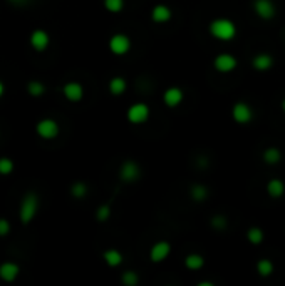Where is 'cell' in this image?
<instances>
[{
    "label": "cell",
    "mask_w": 285,
    "mask_h": 286,
    "mask_svg": "<svg viewBox=\"0 0 285 286\" xmlns=\"http://www.w3.org/2000/svg\"><path fill=\"white\" fill-rule=\"evenodd\" d=\"M210 32H212L213 37H217L220 40H230L237 34V27H235L232 20L218 19V20H213L212 25H210Z\"/></svg>",
    "instance_id": "cell-1"
},
{
    "label": "cell",
    "mask_w": 285,
    "mask_h": 286,
    "mask_svg": "<svg viewBox=\"0 0 285 286\" xmlns=\"http://www.w3.org/2000/svg\"><path fill=\"white\" fill-rule=\"evenodd\" d=\"M37 213V196L36 194H27L26 198L22 201V206H21V219L22 223H31L32 218L36 216Z\"/></svg>",
    "instance_id": "cell-2"
},
{
    "label": "cell",
    "mask_w": 285,
    "mask_h": 286,
    "mask_svg": "<svg viewBox=\"0 0 285 286\" xmlns=\"http://www.w3.org/2000/svg\"><path fill=\"white\" fill-rule=\"evenodd\" d=\"M149 115V109L146 104H134L129 107L128 110V119L131 120L133 124H141L148 119Z\"/></svg>",
    "instance_id": "cell-3"
},
{
    "label": "cell",
    "mask_w": 285,
    "mask_h": 286,
    "mask_svg": "<svg viewBox=\"0 0 285 286\" xmlns=\"http://www.w3.org/2000/svg\"><path fill=\"white\" fill-rule=\"evenodd\" d=\"M109 47H111V50L114 54L123 55V54L128 52L129 47H131V42H129V39L126 37V35L118 34V35H114L111 40H109Z\"/></svg>",
    "instance_id": "cell-4"
},
{
    "label": "cell",
    "mask_w": 285,
    "mask_h": 286,
    "mask_svg": "<svg viewBox=\"0 0 285 286\" xmlns=\"http://www.w3.org/2000/svg\"><path fill=\"white\" fill-rule=\"evenodd\" d=\"M37 132L41 134L42 137L52 139V137H56L57 132H59V125L54 122V120H51V119H44L37 125Z\"/></svg>",
    "instance_id": "cell-5"
},
{
    "label": "cell",
    "mask_w": 285,
    "mask_h": 286,
    "mask_svg": "<svg viewBox=\"0 0 285 286\" xmlns=\"http://www.w3.org/2000/svg\"><path fill=\"white\" fill-rule=\"evenodd\" d=\"M215 67H217L220 72H230L237 67V59L230 54H220L217 59H215Z\"/></svg>",
    "instance_id": "cell-6"
},
{
    "label": "cell",
    "mask_w": 285,
    "mask_h": 286,
    "mask_svg": "<svg viewBox=\"0 0 285 286\" xmlns=\"http://www.w3.org/2000/svg\"><path fill=\"white\" fill-rule=\"evenodd\" d=\"M139 178V166L133 161H126L121 168V179L126 183H133Z\"/></svg>",
    "instance_id": "cell-7"
},
{
    "label": "cell",
    "mask_w": 285,
    "mask_h": 286,
    "mask_svg": "<svg viewBox=\"0 0 285 286\" xmlns=\"http://www.w3.org/2000/svg\"><path fill=\"white\" fill-rule=\"evenodd\" d=\"M233 119L240 124H247L250 119H252V109L248 107L245 102H238L235 104L233 107Z\"/></svg>",
    "instance_id": "cell-8"
},
{
    "label": "cell",
    "mask_w": 285,
    "mask_h": 286,
    "mask_svg": "<svg viewBox=\"0 0 285 286\" xmlns=\"http://www.w3.org/2000/svg\"><path fill=\"white\" fill-rule=\"evenodd\" d=\"M255 10L262 19L268 20L275 15V7L272 0H255Z\"/></svg>",
    "instance_id": "cell-9"
},
{
    "label": "cell",
    "mask_w": 285,
    "mask_h": 286,
    "mask_svg": "<svg viewBox=\"0 0 285 286\" xmlns=\"http://www.w3.org/2000/svg\"><path fill=\"white\" fill-rule=\"evenodd\" d=\"M151 259L154 261V263H159V261L166 259L168 254H169V244L166 243V241H159V243H156L151 248Z\"/></svg>",
    "instance_id": "cell-10"
},
{
    "label": "cell",
    "mask_w": 285,
    "mask_h": 286,
    "mask_svg": "<svg viewBox=\"0 0 285 286\" xmlns=\"http://www.w3.org/2000/svg\"><path fill=\"white\" fill-rule=\"evenodd\" d=\"M181 100H183L181 89L171 87V89H168L166 92H164V102H166V105H169V107H176Z\"/></svg>",
    "instance_id": "cell-11"
},
{
    "label": "cell",
    "mask_w": 285,
    "mask_h": 286,
    "mask_svg": "<svg viewBox=\"0 0 285 286\" xmlns=\"http://www.w3.org/2000/svg\"><path fill=\"white\" fill-rule=\"evenodd\" d=\"M64 94H66V97L69 100L77 102V100H81V97H82V87L77 82H69L64 85Z\"/></svg>",
    "instance_id": "cell-12"
},
{
    "label": "cell",
    "mask_w": 285,
    "mask_h": 286,
    "mask_svg": "<svg viewBox=\"0 0 285 286\" xmlns=\"http://www.w3.org/2000/svg\"><path fill=\"white\" fill-rule=\"evenodd\" d=\"M31 44H32L34 49L44 50L47 47V44H49V35L44 32V30H36V32L32 34V37H31Z\"/></svg>",
    "instance_id": "cell-13"
},
{
    "label": "cell",
    "mask_w": 285,
    "mask_h": 286,
    "mask_svg": "<svg viewBox=\"0 0 285 286\" xmlns=\"http://www.w3.org/2000/svg\"><path fill=\"white\" fill-rule=\"evenodd\" d=\"M19 274V266L14 263H4L0 266V276L6 281H12L16 279V276Z\"/></svg>",
    "instance_id": "cell-14"
},
{
    "label": "cell",
    "mask_w": 285,
    "mask_h": 286,
    "mask_svg": "<svg viewBox=\"0 0 285 286\" xmlns=\"http://www.w3.org/2000/svg\"><path fill=\"white\" fill-rule=\"evenodd\" d=\"M171 19V10L164 5H156L153 9V20L154 22H168Z\"/></svg>",
    "instance_id": "cell-15"
},
{
    "label": "cell",
    "mask_w": 285,
    "mask_h": 286,
    "mask_svg": "<svg viewBox=\"0 0 285 286\" xmlns=\"http://www.w3.org/2000/svg\"><path fill=\"white\" fill-rule=\"evenodd\" d=\"M283 183L280 179H273V181H270V183L267 184V191H268V194L272 196V198H280V196L283 194Z\"/></svg>",
    "instance_id": "cell-16"
},
{
    "label": "cell",
    "mask_w": 285,
    "mask_h": 286,
    "mask_svg": "<svg viewBox=\"0 0 285 286\" xmlns=\"http://www.w3.org/2000/svg\"><path fill=\"white\" fill-rule=\"evenodd\" d=\"M272 57L267 54H260L257 55V57L253 59V67H257L258 70H267L270 65H272Z\"/></svg>",
    "instance_id": "cell-17"
},
{
    "label": "cell",
    "mask_w": 285,
    "mask_h": 286,
    "mask_svg": "<svg viewBox=\"0 0 285 286\" xmlns=\"http://www.w3.org/2000/svg\"><path fill=\"white\" fill-rule=\"evenodd\" d=\"M109 90H111L113 94H123L124 90H126V80L121 79V77H114L111 82H109Z\"/></svg>",
    "instance_id": "cell-18"
},
{
    "label": "cell",
    "mask_w": 285,
    "mask_h": 286,
    "mask_svg": "<svg viewBox=\"0 0 285 286\" xmlns=\"http://www.w3.org/2000/svg\"><path fill=\"white\" fill-rule=\"evenodd\" d=\"M104 259H106V263L109 266H118L123 261V256L116 249H109V251H106V253H104Z\"/></svg>",
    "instance_id": "cell-19"
},
{
    "label": "cell",
    "mask_w": 285,
    "mask_h": 286,
    "mask_svg": "<svg viewBox=\"0 0 285 286\" xmlns=\"http://www.w3.org/2000/svg\"><path fill=\"white\" fill-rule=\"evenodd\" d=\"M205 259L200 254H188L186 259H184V264L188 266L189 269H200L203 266Z\"/></svg>",
    "instance_id": "cell-20"
},
{
    "label": "cell",
    "mask_w": 285,
    "mask_h": 286,
    "mask_svg": "<svg viewBox=\"0 0 285 286\" xmlns=\"http://www.w3.org/2000/svg\"><path fill=\"white\" fill-rule=\"evenodd\" d=\"M257 269H258V273L262 274V276H270V274L273 273V264H272V261L262 259V261H258Z\"/></svg>",
    "instance_id": "cell-21"
},
{
    "label": "cell",
    "mask_w": 285,
    "mask_h": 286,
    "mask_svg": "<svg viewBox=\"0 0 285 286\" xmlns=\"http://www.w3.org/2000/svg\"><path fill=\"white\" fill-rule=\"evenodd\" d=\"M247 236H248V241L252 244H260V243H262V239H263V233H262V229H260V228H250Z\"/></svg>",
    "instance_id": "cell-22"
},
{
    "label": "cell",
    "mask_w": 285,
    "mask_h": 286,
    "mask_svg": "<svg viewBox=\"0 0 285 286\" xmlns=\"http://www.w3.org/2000/svg\"><path fill=\"white\" fill-rule=\"evenodd\" d=\"M263 158H265V161H267L268 164H275V163H278V161H280V151L277 148H268L267 151H265Z\"/></svg>",
    "instance_id": "cell-23"
},
{
    "label": "cell",
    "mask_w": 285,
    "mask_h": 286,
    "mask_svg": "<svg viewBox=\"0 0 285 286\" xmlns=\"http://www.w3.org/2000/svg\"><path fill=\"white\" fill-rule=\"evenodd\" d=\"M189 194H192L193 199L202 201V199L207 198V188L202 186V184H197V186H193V188H192V193H189Z\"/></svg>",
    "instance_id": "cell-24"
},
{
    "label": "cell",
    "mask_w": 285,
    "mask_h": 286,
    "mask_svg": "<svg viewBox=\"0 0 285 286\" xmlns=\"http://www.w3.org/2000/svg\"><path fill=\"white\" fill-rule=\"evenodd\" d=\"M123 0H104V5L109 12H119L123 9Z\"/></svg>",
    "instance_id": "cell-25"
},
{
    "label": "cell",
    "mask_w": 285,
    "mask_h": 286,
    "mask_svg": "<svg viewBox=\"0 0 285 286\" xmlns=\"http://www.w3.org/2000/svg\"><path fill=\"white\" fill-rule=\"evenodd\" d=\"M123 283L128 286H136L138 283V274L133 273V271H128V273L123 274Z\"/></svg>",
    "instance_id": "cell-26"
},
{
    "label": "cell",
    "mask_w": 285,
    "mask_h": 286,
    "mask_svg": "<svg viewBox=\"0 0 285 286\" xmlns=\"http://www.w3.org/2000/svg\"><path fill=\"white\" fill-rule=\"evenodd\" d=\"M86 193H87L86 184L77 183V184H74V186H72V194L76 196V198H82V196H86Z\"/></svg>",
    "instance_id": "cell-27"
},
{
    "label": "cell",
    "mask_w": 285,
    "mask_h": 286,
    "mask_svg": "<svg viewBox=\"0 0 285 286\" xmlns=\"http://www.w3.org/2000/svg\"><path fill=\"white\" fill-rule=\"evenodd\" d=\"M44 90H46V87H44L41 82H31V84H29V92H31L32 95H41Z\"/></svg>",
    "instance_id": "cell-28"
},
{
    "label": "cell",
    "mask_w": 285,
    "mask_h": 286,
    "mask_svg": "<svg viewBox=\"0 0 285 286\" xmlns=\"http://www.w3.org/2000/svg\"><path fill=\"white\" fill-rule=\"evenodd\" d=\"M12 168H14V164H12V161L11 159H0V173L2 174H9L12 171Z\"/></svg>",
    "instance_id": "cell-29"
},
{
    "label": "cell",
    "mask_w": 285,
    "mask_h": 286,
    "mask_svg": "<svg viewBox=\"0 0 285 286\" xmlns=\"http://www.w3.org/2000/svg\"><path fill=\"white\" fill-rule=\"evenodd\" d=\"M109 214H111V209H109V206H101L98 211V219L99 221H106L109 219Z\"/></svg>",
    "instance_id": "cell-30"
},
{
    "label": "cell",
    "mask_w": 285,
    "mask_h": 286,
    "mask_svg": "<svg viewBox=\"0 0 285 286\" xmlns=\"http://www.w3.org/2000/svg\"><path fill=\"white\" fill-rule=\"evenodd\" d=\"M212 224L217 229H223L225 226H227V219H225L223 216H215V218L212 219Z\"/></svg>",
    "instance_id": "cell-31"
},
{
    "label": "cell",
    "mask_w": 285,
    "mask_h": 286,
    "mask_svg": "<svg viewBox=\"0 0 285 286\" xmlns=\"http://www.w3.org/2000/svg\"><path fill=\"white\" fill-rule=\"evenodd\" d=\"M11 229V224L7 223L6 219H0V236H6Z\"/></svg>",
    "instance_id": "cell-32"
},
{
    "label": "cell",
    "mask_w": 285,
    "mask_h": 286,
    "mask_svg": "<svg viewBox=\"0 0 285 286\" xmlns=\"http://www.w3.org/2000/svg\"><path fill=\"white\" fill-rule=\"evenodd\" d=\"M2 92H4V85L0 84V95H2Z\"/></svg>",
    "instance_id": "cell-33"
},
{
    "label": "cell",
    "mask_w": 285,
    "mask_h": 286,
    "mask_svg": "<svg viewBox=\"0 0 285 286\" xmlns=\"http://www.w3.org/2000/svg\"><path fill=\"white\" fill-rule=\"evenodd\" d=\"M12 2H16V4H19V2H26V0H12Z\"/></svg>",
    "instance_id": "cell-34"
},
{
    "label": "cell",
    "mask_w": 285,
    "mask_h": 286,
    "mask_svg": "<svg viewBox=\"0 0 285 286\" xmlns=\"http://www.w3.org/2000/svg\"><path fill=\"white\" fill-rule=\"evenodd\" d=\"M282 107H283V110H285V99H283V104H282Z\"/></svg>",
    "instance_id": "cell-35"
}]
</instances>
